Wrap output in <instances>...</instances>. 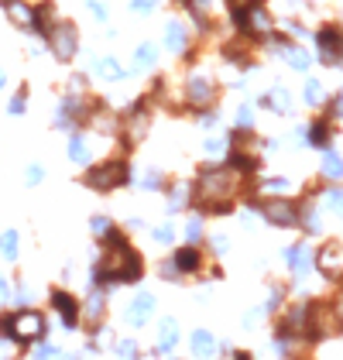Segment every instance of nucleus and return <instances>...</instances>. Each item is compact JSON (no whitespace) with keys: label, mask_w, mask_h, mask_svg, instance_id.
<instances>
[{"label":"nucleus","mask_w":343,"mask_h":360,"mask_svg":"<svg viewBox=\"0 0 343 360\" xmlns=\"http://www.w3.org/2000/svg\"><path fill=\"white\" fill-rule=\"evenodd\" d=\"M151 295H141L138 302L131 305V323H144V316H151Z\"/></svg>","instance_id":"423d86ee"},{"label":"nucleus","mask_w":343,"mask_h":360,"mask_svg":"<svg viewBox=\"0 0 343 360\" xmlns=\"http://www.w3.org/2000/svg\"><path fill=\"white\" fill-rule=\"evenodd\" d=\"M86 182H89L93 189L107 193V189H114V186H124V182H127V165H124V162H110V165L89 168Z\"/></svg>","instance_id":"f03ea898"},{"label":"nucleus","mask_w":343,"mask_h":360,"mask_svg":"<svg viewBox=\"0 0 343 360\" xmlns=\"http://www.w3.org/2000/svg\"><path fill=\"white\" fill-rule=\"evenodd\" d=\"M45 41H52V49H56V58H72L76 56V28L72 25H56V28L48 31V38Z\"/></svg>","instance_id":"7ed1b4c3"},{"label":"nucleus","mask_w":343,"mask_h":360,"mask_svg":"<svg viewBox=\"0 0 343 360\" xmlns=\"http://www.w3.org/2000/svg\"><path fill=\"white\" fill-rule=\"evenodd\" d=\"M0 250H4V254H7L11 261L18 257V237H14V230H7V233L0 237Z\"/></svg>","instance_id":"6e6552de"},{"label":"nucleus","mask_w":343,"mask_h":360,"mask_svg":"<svg viewBox=\"0 0 343 360\" xmlns=\"http://www.w3.org/2000/svg\"><path fill=\"white\" fill-rule=\"evenodd\" d=\"M169 49H175V52L186 49V31H182V25H175V21L169 25Z\"/></svg>","instance_id":"0eeeda50"},{"label":"nucleus","mask_w":343,"mask_h":360,"mask_svg":"<svg viewBox=\"0 0 343 360\" xmlns=\"http://www.w3.org/2000/svg\"><path fill=\"white\" fill-rule=\"evenodd\" d=\"M134 7H138V14H151L155 0H134Z\"/></svg>","instance_id":"1a4fd4ad"},{"label":"nucleus","mask_w":343,"mask_h":360,"mask_svg":"<svg viewBox=\"0 0 343 360\" xmlns=\"http://www.w3.org/2000/svg\"><path fill=\"white\" fill-rule=\"evenodd\" d=\"M0 83H4V76H0Z\"/></svg>","instance_id":"9d476101"},{"label":"nucleus","mask_w":343,"mask_h":360,"mask_svg":"<svg viewBox=\"0 0 343 360\" xmlns=\"http://www.w3.org/2000/svg\"><path fill=\"white\" fill-rule=\"evenodd\" d=\"M189 100H193L196 107H200V103H209V100H213V86L202 83V79H193V83H189Z\"/></svg>","instance_id":"39448f33"},{"label":"nucleus","mask_w":343,"mask_h":360,"mask_svg":"<svg viewBox=\"0 0 343 360\" xmlns=\"http://www.w3.org/2000/svg\"><path fill=\"white\" fill-rule=\"evenodd\" d=\"M52 305L58 309V316H62V323H65V330H76V323H79V305L72 295H65V292H52Z\"/></svg>","instance_id":"20e7f679"},{"label":"nucleus","mask_w":343,"mask_h":360,"mask_svg":"<svg viewBox=\"0 0 343 360\" xmlns=\"http://www.w3.org/2000/svg\"><path fill=\"white\" fill-rule=\"evenodd\" d=\"M0 330L7 333L14 343H34V340L45 336V319L38 312H31V309H21L14 316H4L0 319Z\"/></svg>","instance_id":"f257e3e1"}]
</instances>
